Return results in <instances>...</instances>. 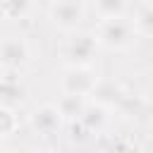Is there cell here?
I'll return each instance as SVG.
<instances>
[{
    "instance_id": "obj_2",
    "label": "cell",
    "mask_w": 153,
    "mask_h": 153,
    "mask_svg": "<svg viewBox=\"0 0 153 153\" xmlns=\"http://www.w3.org/2000/svg\"><path fill=\"white\" fill-rule=\"evenodd\" d=\"M98 48H100V43L93 31H72L69 38H65V43L60 48L62 65L65 67H74V65L91 67Z\"/></svg>"
},
{
    "instance_id": "obj_7",
    "label": "cell",
    "mask_w": 153,
    "mask_h": 153,
    "mask_svg": "<svg viewBox=\"0 0 153 153\" xmlns=\"http://www.w3.org/2000/svg\"><path fill=\"white\" fill-rule=\"evenodd\" d=\"M0 96H2V103L5 105H12V108H19L24 103L26 88L22 84V72H17V69H2Z\"/></svg>"
},
{
    "instance_id": "obj_6",
    "label": "cell",
    "mask_w": 153,
    "mask_h": 153,
    "mask_svg": "<svg viewBox=\"0 0 153 153\" xmlns=\"http://www.w3.org/2000/svg\"><path fill=\"white\" fill-rule=\"evenodd\" d=\"M65 115L60 112L57 103H43V105H36L31 112H29V127L33 129V134L43 136V139H50L55 136L62 124H65Z\"/></svg>"
},
{
    "instance_id": "obj_4",
    "label": "cell",
    "mask_w": 153,
    "mask_h": 153,
    "mask_svg": "<svg viewBox=\"0 0 153 153\" xmlns=\"http://www.w3.org/2000/svg\"><path fill=\"white\" fill-rule=\"evenodd\" d=\"M31 62V43L22 33H7L0 43V65L2 69L22 72Z\"/></svg>"
},
{
    "instance_id": "obj_10",
    "label": "cell",
    "mask_w": 153,
    "mask_h": 153,
    "mask_svg": "<svg viewBox=\"0 0 153 153\" xmlns=\"http://www.w3.org/2000/svg\"><path fill=\"white\" fill-rule=\"evenodd\" d=\"M5 22H24L33 14L36 0H0Z\"/></svg>"
},
{
    "instance_id": "obj_13",
    "label": "cell",
    "mask_w": 153,
    "mask_h": 153,
    "mask_svg": "<svg viewBox=\"0 0 153 153\" xmlns=\"http://www.w3.org/2000/svg\"><path fill=\"white\" fill-rule=\"evenodd\" d=\"M134 26H136L139 36L153 38V2H151V5H143V7L134 14Z\"/></svg>"
},
{
    "instance_id": "obj_8",
    "label": "cell",
    "mask_w": 153,
    "mask_h": 153,
    "mask_svg": "<svg viewBox=\"0 0 153 153\" xmlns=\"http://www.w3.org/2000/svg\"><path fill=\"white\" fill-rule=\"evenodd\" d=\"M110 105H105V103H100V100H88V105H86V110H84V115H81V120H79V127L84 129V131H100L105 124H108V120H110Z\"/></svg>"
},
{
    "instance_id": "obj_5",
    "label": "cell",
    "mask_w": 153,
    "mask_h": 153,
    "mask_svg": "<svg viewBox=\"0 0 153 153\" xmlns=\"http://www.w3.org/2000/svg\"><path fill=\"white\" fill-rule=\"evenodd\" d=\"M100 76L96 74L93 67H65L62 76H60V91L62 93H79V96H93L96 86H98Z\"/></svg>"
},
{
    "instance_id": "obj_9",
    "label": "cell",
    "mask_w": 153,
    "mask_h": 153,
    "mask_svg": "<svg viewBox=\"0 0 153 153\" xmlns=\"http://www.w3.org/2000/svg\"><path fill=\"white\" fill-rule=\"evenodd\" d=\"M88 96H79V93H62L60 96V100H57V108H60V112L65 115V120L67 122H79L81 120V115H84V110H86V105H88Z\"/></svg>"
},
{
    "instance_id": "obj_12",
    "label": "cell",
    "mask_w": 153,
    "mask_h": 153,
    "mask_svg": "<svg viewBox=\"0 0 153 153\" xmlns=\"http://www.w3.org/2000/svg\"><path fill=\"white\" fill-rule=\"evenodd\" d=\"M19 129V117H17V108L12 105H0V139H10L12 134H17Z\"/></svg>"
},
{
    "instance_id": "obj_14",
    "label": "cell",
    "mask_w": 153,
    "mask_h": 153,
    "mask_svg": "<svg viewBox=\"0 0 153 153\" xmlns=\"http://www.w3.org/2000/svg\"><path fill=\"white\" fill-rule=\"evenodd\" d=\"M98 17H122L127 12V0H93Z\"/></svg>"
},
{
    "instance_id": "obj_11",
    "label": "cell",
    "mask_w": 153,
    "mask_h": 153,
    "mask_svg": "<svg viewBox=\"0 0 153 153\" xmlns=\"http://www.w3.org/2000/svg\"><path fill=\"white\" fill-rule=\"evenodd\" d=\"M124 96H127V93H124L120 86H115L112 81H98V86H96V91H93V98L100 100V103H105V105H110V108L122 105Z\"/></svg>"
},
{
    "instance_id": "obj_3",
    "label": "cell",
    "mask_w": 153,
    "mask_h": 153,
    "mask_svg": "<svg viewBox=\"0 0 153 153\" xmlns=\"http://www.w3.org/2000/svg\"><path fill=\"white\" fill-rule=\"evenodd\" d=\"M86 17V7L81 0H53L48 5V19L55 29L65 31V33H72L81 26Z\"/></svg>"
},
{
    "instance_id": "obj_1",
    "label": "cell",
    "mask_w": 153,
    "mask_h": 153,
    "mask_svg": "<svg viewBox=\"0 0 153 153\" xmlns=\"http://www.w3.org/2000/svg\"><path fill=\"white\" fill-rule=\"evenodd\" d=\"M93 33H96L100 48H105V50H127L134 43V38L139 36L134 19H127L124 14L122 17H100Z\"/></svg>"
}]
</instances>
